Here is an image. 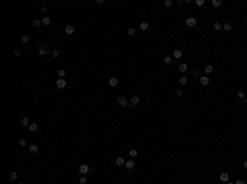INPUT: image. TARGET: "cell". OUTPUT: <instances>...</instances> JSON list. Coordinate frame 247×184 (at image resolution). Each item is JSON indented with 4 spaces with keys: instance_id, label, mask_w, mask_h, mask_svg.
<instances>
[{
    "instance_id": "obj_1",
    "label": "cell",
    "mask_w": 247,
    "mask_h": 184,
    "mask_svg": "<svg viewBox=\"0 0 247 184\" xmlns=\"http://www.w3.org/2000/svg\"><path fill=\"white\" fill-rule=\"evenodd\" d=\"M129 99L125 97V95H119L117 97V105H120V107H129Z\"/></svg>"
},
{
    "instance_id": "obj_2",
    "label": "cell",
    "mask_w": 247,
    "mask_h": 184,
    "mask_svg": "<svg viewBox=\"0 0 247 184\" xmlns=\"http://www.w3.org/2000/svg\"><path fill=\"white\" fill-rule=\"evenodd\" d=\"M79 173H81L82 176H86V174L91 173V168H89L87 164H81V166H79Z\"/></svg>"
},
{
    "instance_id": "obj_3",
    "label": "cell",
    "mask_w": 247,
    "mask_h": 184,
    "mask_svg": "<svg viewBox=\"0 0 247 184\" xmlns=\"http://www.w3.org/2000/svg\"><path fill=\"white\" fill-rule=\"evenodd\" d=\"M48 53H49V48L46 46V44H41V46L38 48V54H40V56H44V54H48Z\"/></svg>"
},
{
    "instance_id": "obj_4",
    "label": "cell",
    "mask_w": 247,
    "mask_h": 184,
    "mask_svg": "<svg viewBox=\"0 0 247 184\" xmlns=\"http://www.w3.org/2000/svg\"><path fill=\"white\" fill-rule=\"evenodd\" d=\"M66 86H68L66 79H56V87H58V89H64Z\"/></svg>"
},
{
    "instance_id": "obj_5",
    "label": "cell",
    "mask_w": 247,
    "mask_h": 184,
    "mask_svg": "<svg viewBox=\"0 0 247 184\" xmlns=\"http://www.w3.org/2000/svg\"><path fill=\"white\" fill-rule=\"evenodd\" d=\"M125 168H127V171L133 169V168H135V161H133V159H127V161H125Z\"/></svg>"
},
{
    "instance_id": "obj_6",
    "label": "cell",
    "mask_w": 247,
    "mask_h": 184,
    "mask_svg": "<svg viewBox=\"0 0 247 184\" xmlns=\"http://www.w3.org/2000/svg\"><path fill=\"white\" fill-rule=\"evenodd\" d=\"M196 18H194V16H189V18H186V25H188V26H196Z\"/></svg>"
},
{
    "instance_id": "obj_7",
    "label": "cell",
    "mask_w": 247,
    "mask_h": 184,
    "mask_svg": "<svg viewBox=\"0 0 247 184\" xmlns=\"http://www.w3.org/2000/svg\"><path fill=\"white\" fill-rule=\"evenodd\" d=\"M38 145H30V148H28V151H30V155H36L38 153Z\"/></svg>"
},
{
    "instance_id": "obj_8",
    "label": "cell",
    "mask_w": 247,
    "mask_h": 184,
    "mask_svg": "<svg viewBox=\"0 0 247 184\" xmlns=\"http://www.w3.org/2000/svg\"><path fill=\"white\" fill-rule=\"evenodd\" d=\"M209 81H211V79H209L208 76H201V77H199V82H201V86H208Z\"/></svg>"
},
{
    "instance_id": "obj_9",
    "label": "cell",
    "mask_w": 247,
    "mask_h": 184,
    "mask_svg": "<svg viewBox=\"0 0 247 184\" xmlns=\"http://www.w3.org/2000/svg\"><path fill=\"white\" fill-rule=\"evenodd\" d=\"M64 31H66V35H73V33L76 31V28L73 26V25H68V26L64 28Z\"/></svg>"
},
{
    "instance_id": "obj_10",
    "label": "cell",
    "mask_w": 247,
    "mask_h": 184,
    "mask_svg": "<svg viewBox=\"0 0 247 184\" xmlns=\"http://www.w3.org/2000/svg\"><path fill=\"white\" fill-rule=\"evenodd\" d=\"M138 28H140L142 31H147L148 28H150V25H148V22H142L140 25H138Z\"/></svg>"
},
{
    "instance_id": "obj_11",
    "label": "cell",
    "mask_w": 247,
    "mask_h": 184,
    "mask_svg": "<svg viewBox=\"0 0 247 184\" xmlns=\"http://www.w3.org/2000/svg\"><path fill=\"white\" fill-rule=\"evenodd\" d=\"M222 30H226V31H232V23H229V22L222 23Z\"/></svg>"
},
{
    "instance_id": "obj_12",
    "label": "cell",
    "mask_w": 247,
    "mask_h": 184,
    "mask_svg": "<svg viewBox=\"0 0 247 184\" xmlns=\"http://www.w3.org/2000/svg\"><path fill=\"white\" fill-rule=\"evenodd\" d=\"M138 102H140V97H138V95H132V99H130V104H132V105L135 107Z\"/></svg>"
},
{
    "instance_id": "obj_13",
    "label": "cell",
    "mask_w": 247,
    "mask_h": 184,
    "mask_svg": "<svg viewBox=\"0 0 247 184\" xmlns=\"http://www.w3.org/2000/svg\"><path fill=\"white\" fill-rule=\"evenodd\" d=\"M117 84H119V79H117V77H110L109 79V86L110 87H115Z\"/></svg>"
},
{
    "instance_id": "obj_14",
    "label": "cell",
    "mask_w": 247,
    "mask_h": 184,
    "mask_svg": "<svg viewBox=\"0 0 247 184\" xmlns=\"http://www.w3.org/2000/svg\"><path fill=\"white\" fill-rule=\"evenodd\" d=\"M115 164H117V166H125V159H124V158H120V156L115 158Z\"/></svg>"
},
{
    "instance_id": "obj_15",
    "label": "cell",
    "mask_w": 247,
    "mask_h": 184,
    "mask_svg": "<svg viewBox=\"0 0 247 184\" xmlns=\"http://www.w3.org/2000/svg\"><path fill=\"white\" fill-rule=\"evenodd\" d=\"M219 178H221V181H222V183H227V181H229V173H221Z\"/></svg>"
},
{
    "instance_id": "obj_16",
    "label": "cell",
    "mask_w": 247,
    "mask_h": 184,
    "mask_svg": "<svg viewBox=\"0 0 247 184\" xmlns=\"http://www.w3.org/2000/svg\"><path fill=\"white\" fill-rule=\"evenodd\" d=\"M213 28L216 30V31H221V30H222V23H221V22H214Z\"/></svg>"
},
{
    "instance_id": "obj_17",
    "label": "cell",
    "mask_w": 247,
    "mask_h": 184,
    "mask_svg": "<svg viewBox=\"0 0 247 184\" xmlns=\"http://www.w3.org/2000/svg\"><path fill=\"white\" fill-rule=\"evenodd\" d=\"M178 82H180V86H186V84H188V77L186 76H181L180 79H178Z\"/></svg>"
},
{
    "instance_id": "obj_18",
    "label": "cell",
    "mask_w": 247,
    "mask_h": 184,
    "mask_svg": "<svg viewBox=\"0 0 247 184\" xmlns=\"http://www.w3.org/2000/svg\"><path fill=\"white\" fill-rule=\"evenodd\" d=\"M20 123H22L23 127H28V125L31 123V122H30V118H28V117H23V118L20 120Z\"/></svg>"
},
{
    "instance_id": "obj_19",
    "label": "cell",
    "mask_w": 247,
    "mask_h": 184,
    "mask_svg": "<svg viewBox=\"0 0 247 184\" xmlns=\"http://www.w3.org/2000/svg\"><path fill=\"white\" fill-rule=\"evenodd\" d=\"M28 130H30V131H36V130H38V125L35 123V122H31V123L28 125Z\"/></svg>"
},
{
    "instance_id": "obj_20",
    "label": "cell",
    "mask_w": 247,
    "mask_h": 184,
    "mask_svg": "<svg viewBox=\"0 0 247 184\" xmlns=\"http://www.w3.org/2000/svg\"><path fill=\"white\" fill-rule=\"evenodd\" d=\"M204 71H206V76H209V74L214 71V67H213L211 64H208V66H204Z\"/></svg>"
},
{
    "instance_id": "obj_21",
    "label": "cell",
    "mask_w": 247,
    "mask_h": 184,
    "mask_svg": "<svg viewBox=\"0 0 247 184\" xmlns=\"http://www.w3.org/2000/svg\"><path fill=\"white\" fill-rule=\"evenodd\" d=\"M181 54H183V53H181V49H175V51H173V58H175V59H180Z\"/></svg>"
},
{
    "instance_id": "obj_22",
    "label": "cell",
    "mask_w": 247,
    "mask_h": 184,
    "mask_svg": "<svg viewBox=\"0 0 247 184\" xmlns=\"http://www.w3.org/2000/svg\"><path fill=\"white\" fill-rule=\"evenodd\" d=\"M178 69H180V72H186V71H188V64H185V63H181V64L178 66Z\"/></svg>"
},
{
    "instance_id": "obj_23",
    "label": "cell",
    "mask_w": 247,
    "mask_h": 184,
    "mask_svg": "<svg viewBox=\"0 0 247 184\" xmlns=\"http://www.w3.org/2000/svg\"><path fill=\"white\" fill-rule=\"evenodd\" d=\"M64 76H66V71L64 69H58V77H59V79H64Z\"/></svg>"
},
{
    "instance_id": "obj_24",
    "label": "cell",
    "mask_w": 247,
    "mask_h": 184,
    "mask_svg": "<svg viewBox=\"0 0 247 184\" xmlns=\"http://www.w3.org/2000/svg\"><path fill=\"white\" fill-rule=\"evenodd\" d=\"M22 43H23V44H28V43H30V36H28V35H23V36H22Z\"/></svg>"
},
{
    "instance_id": "obj_25",
    "label": "cell",
    "mask_w": 247,
    "mask_h": 184,
    "mask_svg": "<svg viewBox=\"0 0 247 184\" xmlns=\"http://www.w3.org/2000/svg\"><path fill=\"white\" fill-rule=\"evenodd\" d=\"M10 179H12V181H16V179H18V173H16V171H12V173H10Z\"/></svg>"
},
{
    "instance_id": "obj_26",
    "label": "cell",
    "mask_w": 247,
    "mask_h": 184,
    "mask_svg": "<svg viewBox=\"0 0 247 184\" xmlns=\"http://www.w3.org/2000/svg\"><path fill=\"white\" fill-rule=\"evenodd\" d=\"M165 64H168V66H170L171 64V61H173V58H171V56H165Z\"/></svg>"
},
{
    "instance_id": "obj_27",
    "label": "cell",
    "mask_w": 247,
    "mask_h": 184,
    "mask_svg": "<svg viewBox=\"0 0 247 184\" xmlns=\"http://www.w3.org/2000/svg\"><path fill=\"white\" fill-rule=\"evenodd\" d=\"M127 33H129L130 36H133V35H135V28H133V26H129V28H127Z\"/></svg>"
},
{
    "instance_id": "obj_28",
    "label": "cell",
    "mask_w": 247,
    "mask_h": 184,
    "mask_svg": "<svg viewBox=\"0 0 247 184\" xmlns=\"http://www.w3.org/2000/svg\"><path fill=\"white\" fill-rule=\"evenodd\" d=\"M41 22H43V25H49V23H51V18H49V16H43Z\"/></svg>"
},
{
    "instance_id": "obj_29",
    "label": "cell",
    "mask_w": 247,
    "mask_h": 184,
    "mask_svg": "<svg viewBox=\"0 0 247 184\" xmlns=\"http://www.w3.org/2000/svg\"><path fill=\"white\" fill-rule=\"evenodd\" d=\"M40 25H43V22H41V20H38V18H36V20H33V26H36V28H38Z\"/></svg>"
},
{
    "instance_id": "obj_30",
    "label": "cell",
    "mask_w": 247,
    "mask_h": 184,
    "mask_svg": "<svg viewBox=\"0 0 247 184\" xmlns=\"http://www.w3.org/2000/svg\"><path fill=\"white\" fill-rule=\"evenodd\" d=\"M221 5H222V2H221V0H213V7L218 8V7H221Z\"/></svg>"
},
{
    "instance_id": "obj_31",
    "label": "cell",
    "mask_w": 247,
    "mask_h": 184,
    "mask_svg": "<svg viewBox=\"0 0 247 184\" xmlns=\"http://www.w3.org/2000/svg\"><path fill=\"white\" fill-rule=\"evenodd\" d=\"M86 183H87V178H86V176H81V178H79V184H86Z\"/></svg>"
},
{
    "instance_id": "obj_32",
    "label": "cell",
    "mask_w": 247,
    "mask_h": 184,
    "mask_svg": "<svg viewBox=\"0 0 247 184\" xmlns=\"http://www.w3.org/2000/svg\"><path fill=\"white\" fill-rule=\"evenodd\" d=\"M51 54H53V58H58V56H59V49H53Z\"/></svg>"
},
{
    "instance_id": "obj_33",
    "label": "cell",
    "mask_w": 247,
    "mask_h": 184,
    "mask_svg": "<svg viewBox=\"0 0 247 184\" xmlns=\"http://www.w3.org/2000/svg\"><path fill=\"white\" fill-rule=\"evenodd\" d=\"M237 97H239V99H244V97H246V92L239 91V92H237Z\"/></svg>"
},
{
    "instance_id": "obj_34",
    "label": "cell",
    "mask_w": 247,
    "mask_h": 184,
    "mask_svg": "<svg viewBox=\"0 0 247 184\" xmlns=\"http://www.w3.org/2000/svg\"><path fill=\"white\" fill-rule=\"evenodd\" d=\"M175 95H176V97H181V95H183V91H181V89L175 91Z\"/></svg>"
},
{
    "instance_id": "obj_35",
    "label": "cell",
    "mask_w": 247,
    "mask_h": 184,
    "mask_svg": "<svg viewBox=\"0 0 247 184\" xmlns=\"http://www.w3.org/2000/svg\"><path fill=\"white\" fill-rule=\"evenodd\" d=\"M171 3H173L171 0H165V2H163V5H165V7H171Z\"/></svg>"
},
{
    "instance_id": "obj_36",
    "label": "cell",
    "mask_w": 247,
    "mask_h": 184,
    "mask_svg": "<svg viewBox=\"0 0 247 184\" xmlns=\"http://www.w3.org/2000/svg\"><path fill=\"white\" fill-rule=\"evenodd\" d=\"M129 153H130V156H132V158H135V156H137V150H130Z\"/></svg>"
},
{
    "instance_id": "obj_37",
    "label": "cell",
    "mask_w": 247,
    "mask_h": 184,
    "mask_svg": "<svg viewBox=\"0 0 247 184\" xmlns=\"http://www.w3.org/2000/svg\"><path fill=\"white\" fill-rule=\"evenodd\" d=\"M18 143H20V145H22V146H27V145H28V143H27V140H25V138H22V140L18 141Z\"/></svg>"
},
{
    "instance_id": "obj_38",
    "label": "cell",
    "mask_w": 247,
    "mask_h": 184,
    "mask_svg": "<svg viewBox=\"0 0 247 184\" xmlns=\"http://www.w3.org/2000/svg\"><path fill=\"white\" fill-rule=\"evenodd\" d=\"M196 5L198 7H203L204 5V0H196Z\"/></svg>"
},
{
    "instance_id": "obj_39",
    "label": "cell",
    "mask_w": 247,
    "mask_h": 184,
    "mask_svg": "<svg viewBox=\"0 0 247 184\" xmlns=\"http://www.w3.org/2000/svg\"><path fill=\"white\" fill-rule=\"evenodd\" d=\"M193 76H194V77H198V76H199V71H198V69H194V71H193Z\"/></svg>"
},
{
    "instance_id": "obj_40",
    "label": "cell",
    "mask_w": 247,
    "mask_h": 184,
    "mask_svg": "<svg viewBox=\"0 0 247 184\" xmlns=\"http://www.w3.org/2000/svg\"><path fill=\"white\" fill-rule=\"evenodd\" d=\"M13 54H15V56H20V54H22V51H20V49H15V51H13Z\"/></svg>"
},
{
    "instance_id": "obj_41",
    "label": "cell",
    "mask_w": 247,
    "mask_h": 184,
    "mask_svg": "<svg viewBox=\"0 0 247 184\" xmlns=\"http://www.w3.org/2000/svg\"><path fill=\"white\" fill-rule=\"evenodd\" d=\"M236 184H246V181H244V179H237Z\"/></svg>"
},
{
    "instance_id": "obj_42",
    "label": "cell",
    "mask_w": 247,
    "mask_h": 184,
    "mask_svg": "<svg viewBox=\"0 0 247 184\" xmlns=\"http://www.w3.org/2000/svg\"><path fill=\"white\" fill-rule=\"evenodd\" d=\"M242 166H244V169H247V159L244 161V164H242Z\"/></svg>"
},
{
    "instance_id": "obj_43",
    "label": "cell",
    "mask_w": 247,
    "mask_h": 184,
    "mask_svg": "<svg viewBox=\"0 0 247 184\" xmlns=\"http://www.w3.org/2000/svg\"><path fill=\"white\" fill-rule=\"evenodd\" d=\"M226 184H236V183H231V181H227V183H226Z\"/></svg>"
},
{
    "instance_id": "obj_44",
    "label": "cell",
    "mask_w": 247,
    "mask_h": 184,
    "mask_svg": "<svg viewBox=\"0 0 247 184\" xmlns=\"http://www.w3.org/2000/svg\"><path fill=\"white\" fill-rule=\"evenodd\" d=\"M246 158H247V153H246Z\"/></svg>"
},
{
    "instance_id": "obj_45",
    "label": "cell",
    "mask_w": 247,
    "mask_h": 184,
    "mask_svg": "<svg viewBox=\"0 0 247 184\" xmlns=\"http://www.w3.org/2000/svg\"><path fill=\"white\" fill-rule=\"evenodd\" d=\"M2 184H3V183H2Z\"/></svg>"
}]
</instances>
